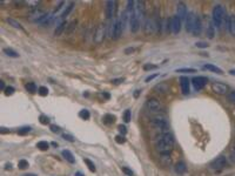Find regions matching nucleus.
Wrapping results in <instances>:
<instances>
[{
    "instance_id": "obj_1",
    "label": "nucleus",
    "mask_w": 235,
    "mask_h": 176,
    "mask_svg": "<svg viewBox=\"0 0 235 176\" xmlns=\"http://www.w3.org/2000/svg\"><path fill=\"white\" fill-rule=\"evenodd\" d=\"M174 143H175L174 136L169 132H166V133H161L158 136L155 147H156V150L161 155H168L173 150Z\"/></svg>"
},
{
    "instance_id": "obj_2",
    "label": "nucleus",
    "mask_w": 235,
    "mask_h": 176,
    "mask_svg": "<svg viewBox=\"0 0 235 176\" xmlns=\"http://www.w3.org/2000/svg\"><path fill=\"white\" fill-rule=\"evenodd\" d=\"M225 15H226L225 8L221 5H216L213 9V22L216 26V28H221L222 22L225 20Z\"/></svg>"
},
{
    "instance_id": "obj_3",
    "label": "nucleus",
    "mask_w": 235,
    "mask_h": 176,
    "mask_svg": "<svg viewBox=\"0 0 235 176\" xmlns=\"http://www.w3.org/2000/svg\"><path fill=\"white\" fill-rule=\"evenodd\" d=\"M150 124H152L154 128L162 130L163 133H166L167 129H168V121H167V119H166L165 116H161V115H160V116L153 117L152 121H150Z\"/></svg>"
},
{
    "instance_id": "obj_4",
    "label": "nucleus",
    "mask_w": 235,
    "mask_h": 176,
    "mask_svg": "<svg viewBox=\"0 0 235 176\" xmlns=\"http://www.w3.org/2000/svg\"><path fill=\"white\" fill-rule=\"evenodd\" d=\"M228 167V160L225 156H219L211 162V168L214 170H222Z\"/></svg>"
},
{
    "instance_id": "obj_5",
    "label": "nucleus",
    "mask_w": 235,
    "mask_h": 176,
    "mask_svg": "<svg viewBox=\"0 0 235 176\" xmlns=\"http://www.w3.org/2000/svg\"><path fill=\"white\" fill-rule=\"evenodd\" d=\"M105 35H106V26L100 24L97 26L95 28V32H94V36H93V40L95 44H101L105 39Z\"/></svg>"
},
{
    "instance_id": "obj_6",
    "label": "nucleus",
    "mask_w": 235,
    "mask_h": 176,
    "mask_svg": "<svg viewBox=\"0 0 235 176\" xmlns=\"http://www.w3.org/2000/svg\"><path fill=\"white\" fill-rule=\"evenodd\" d=\"M212 89H213L214 93H216L219 95H226L229 92V87L227 85L222 84V82H214L212 85Z\"/></svg>"
},
{
    "instance_id": "obj_7",
    "label": "nucleus",
    "mask_w": 235,
    "mask_h": 176,
    "mask_svg": "<svg viewBox=\"0 0 235 176\" xmlns=\"http://www.w3.org/2000/svg\"><path fill=\"white\" fill-rule=\"evenodd\" d=\"M196 19H198V16H196L193 12H191V13L187 14V18H186V29H187V32L193 33V29H194Z\"/></svg>"
},
{
    "instance_id": "obj_8",
    "label": "nucleus",
    "mask_w": 235,
    "mask_h": 176,
    "mask_svg": "<svg viewBox=\"0 0 235 176\" xmlns=\"http://www.w3.org/2000/svg\"><path fill=\"white\" fill-rule=\"evenodd\" d=\"M207 82H208V79L205 78V77H195L192 80V84H193L195 90H201L202 88L207 85Z\"/></svg>"
},
{
    "instance_id": "obj_9",
    "label": "nucleus",
    "mask_w": 235,
    "mask_h": 176,
    "mask_svg": "<svg viewBox=\"0 0 235 176\" xmlns=\"http://www.w3.org/2000/svg\"><path fill=\"white\" fill-rule=\"evenodd\" d=\"M181 26H182L181 19L178 15H175L171 19V29H172L173 34H179L181 31Z\"/></svg>"
},
{
    "instance_id": "obj_10",
    "label": "nucleus",
    "mask_w": 235,
    "mask_h": 176,
    "mask_svg": "<svg viewBox=\"0 0 235 176\" xmlns=\"http://www.w3.org/2000/svg\"><path fill=\"white\" fill-rule=\"evenodd\" d=\"M117 12V1H107L106 2V18L112 19L114 18Z\"/></svg>"
},
{
    "instance_id": "obj_11",
    "label": "nucleus",
    "mask_w": 235,
    "mask_h": 176,
    "mask_svg": "<svg viewBox=\"0 0 235 176\" xmlns=\"http://www.w3.org/2000/svg\"><path fill=\"white\" fill-rule=\"evenodd\" d=\"M129 28H130L132 33H136V32L140 29V19L134 14V11H133V14L130 15V20H129Z\"/></svg>"
},
{
    "instance_id": "obj_12",
    "label": "nucleus",
    "mask_w": 235,
    "mask_h": 176,
    "mask_svg": "<svg viewBox=\"0 0 235 176\" xmlns=\"http://www.w3.org/2000/svg\"><path fill=\"white\" fill-rule=\"evenodd\" d=\"M180 86H181V92L183 95H188L191 93V82L187 77L180 78Z\"/></svg>"
},
{
    "instance_id": "obj_13",
    "label": "nucleus",
    "mask_w": 235,
    "mask_h": 176,
    "mask_svg": "<svg viewBox=\"0 0 235 176\" xmlns=\"http://www.w3.org/2000/svg\"><path fill=\"white\" fill-rule=\"evenodd\" d=\"M146 106H147V108H148L149 110H152V112H158V110L161 109V103H160V101L156 100V99H148V100L146 101Z\"/></svg>"
},
{
    "instance_id": "obj_14",
    "label": "nucleus",
    "mask_w": 235,
    "mask_h": 176,
    "mask_svg": "<svg viewBox=\"0 0 235 176\" xmlns=\"http://www.w3.org/2000/svg\"><path fill=\"white\" fill-rule=\"evenodd\" d=\"M176 15L181 19V21L183 19L187 18V7L183 2H179L178 6H176Z\"/></svg>"
},
{
    "instance_id": "obj_15",
    "label": "nucleus",
    "mask_w": 235,
    "mask_h": 176,
    "mask_svg": "<svg viewBox=\"0 0 235 176\" xmlns=\"http://www.w3.org/2000/svg\"><path fill=\"white\" fill-rule=\"evenodd\" d=\"M123 32V28H122V24H121V20L120 18H117L115 19V24H114V33H113V39H119L121 36Z\"/></svg>"
},
{
    "instance_id": "obj_16",
    "label": "nucleus",
    "mask_w": 235,
    "mask_h": 176,
    "mask_svg": "<svg viewBox=\"0 0 235 176\" xmlns=\"http://www.w3.org/2000/svg\"><path fill=\"white\" fill-rule=\"evenodd\" d=\"M227 28H228V32L234 35L235 36V15L234 14H231L228 18H227Z\"/></svg>"
},
{
    "instance_id": "obj_17",
    "label": "nucleus",
    "mask_w": 235,
    "mask_h": 176,
    "mask_svg": "<svg viewBox=\"0 0 235 176\" xmlns=\"http://www.w3.org/2000/svg\"><path fill=\"white\" fill-rule=\"evenodd\" d=\"M67 26H68V22H67V21H62L61 24H59V25L57 26L55 31H54V35H55V36H59V35H61L64 32H66V29H67Z\"/></svg>"
},
{
    "instance_id": "obj_18",
    "label": "nucleus",
    "mask_w": 235,
    "mask_h": 176,
    "mask_svg": "<svg viewBox=\"0 0 235 176\" xmlns=\"http://www.w3.org/2000/svg\"><path fill=\"white\" fill-rule=\"evenodd\" d=\"M174 169H175V173L176 174H183L186 170H187V167H186V163L183 162V161H179V162H176L175 163V167H174Z\"/></svg>"
},
{
    "instance_id": "obj_19",
    "label": "nucleus",
    "mask_w": 235,
    "mask_h": 176,
    "mask_svg": "<svg viewBox=\"0 0 235 176\" xmlns=\"http://www.w3.org/2000/svg\"><path fill=\"white\" fill-rule=\"evenodd\" d=\"M203 69L214 72V73H216V74H224V71H222L221 68H219V67H216V66H214V65H212V64H206V65H203Z\"/></svg>"
},
{
    "instance_id": "obj_20",
    "label": "nucleus",
    "mask_w": 235,
    "mask_h": 176,
    "mask_svg": "<svg viewBox=\"0 0 235 176\" xmlns=\"http://www.w3.org/2000/svg\"><path fill=\"white\" fill-rule=\"evenodd\" d=\"M62 156H64V159L66 160V161H68L69 163H74L75 162V159H74V156H73V154L69 152V150H62Z\"/></svg>"
},
{
    "instance_id": "obj_21",
    "label": "nucleus",
    "mask_w": 235,
    "mask_h": 176,
    "mask_svg": "<svg viewBox=\"0 0 235 176\" xmlns=\"http://www.w3.org/2000/svg\"><path fill=\"white\" fill-rule=\"evenodd\" d=\"M73 6H74V2H69V4H68V6L65 8V11L62 12V14L60 15V19H61V20H64L65 18H67V16L69 15V13H71L72 9H73Z\"/></svg>"
},
{
    "instance_id": "obj_22",
    "label": "nucleus",
    "mask_w": 235,
    "mask_h": 176,
    "mask_svg": "<svg viewBox=\"0 0 235 176\" xmlns=\"http://www.w3.org/2000/svg\"><path fill=\"white\" fill-rule=\"evenodd\" d=\"M201 29H202V24H201V20L198 18L196 22H195V26H194V29H193V34L194 35H200Z\"/></svg>"
},
{
    "instance_id": "obj_23",
    "label": "nucleus",
    "mask_w": 235,
    "mask_h": 176,
    "mask_svg": "<svg viewBox=\"0 0 235 176\" xmlns=\"http://www.w3.org/2000/svg\"><path fill=\"white\" fill-rule=\"evenodd\" d=\"M77 25H78V21H77V20H73L72 22H69L68 26H67V29H66V34L68 35V34L73 33V32L75 31V28H77Z\"/></svg>"
},
{
    "instance_id": "obj_24",
    "label": "nucleus",
    "mask_w": 235,
    "mask_h": 176,
    "mask_svg": "<svg viewBox=\"0 0 235 176\" xmlns=\"http://www.w3.org/2000/svg\"><path fill=\"white\" fill-rule=\"evenodd\" d=\"M4 53L9 58H19V54L15 51H13L12 48H4Z\"/></svg>"
},
{
    "instance_id": "obj_25",
    "label": "nucleus",
    "mask_w": 235,
    "mask_h": 176,
    "mask_svg": "<svg viewBox=\"0 0 235 176\" xmlns=\"http://www.w3.org/2000/svg\"><path fill=\"white\" fill-rule=\"evenodd\" d=\"M114 121H115V116H114V115L106 114V115L104 116V122H105L106 124H112V123H114Z\"/></svg>"
},
{
    "instance_id": "obj_26",
    "label": "nucleus",
    "mask_w": 235,
    "mask_h": 176,
    "mask_svg": "<svg viewBox=\"0 0 235 176\" xmlns=\"http://www.w3.org/2000/svg\"><path fill=\"white\" fill-rule=\"evenodd\" d=\"M37 147H38V149H40L41 152H45V150H47V149L49 148V143L46 142V141H40V142H38Z\"/></svg>"
},
{
    "instance_id": "obj_27",
    "label": "nucleus",
    "mask_w": 235,
    "mask_h": 176,
    "mask_svg": "<svg viewBox=\"0 0 235 176\" xmlns=\"http://www.w3.org/2000/svg\"><path fill=\"white\" fill-rule=\"evenodd\" d=\"M7 22H8L11 26H13L14 28H18V29H24V28H22V26H21V25H20L18 21H15L14 19H12V18H8V19H7Z\"/></svg>"
},
{
    "instance_id": "obj_28",
    "label": "nucleus",
    "mask_w": 235,
    "mask_h": 176,
    "mask_svg": "<svg viewBox=\"0 0 235 176\" xmlns=\"http://www.w3.org/2000/svg\"><path fill=\"white\" fill-rule=\"evenodd\" d=\"M84 162L87 165V167H88V169L92 172V173H95V170H97V168H95V166H94V163L91 161V160H88V159H84Z\"/></svg>"
},
{
    "instance_id": "obj_29",
    "label": "nucleus",
    "mask_w": 235,
    "mask_h": 176,
    "mask_svg": "<svg viewBox=\"0 0 235 176\" xmlns=\"http://www.w3.org/2000/svg\"><path fill=\"white\" fill-rule=\"evenodd\" d=\"M25 88H26V90L29 92V93H35V92H37V86H35L34 82H28V84H26Z\"/></svg>"
},
{
    "instance_id": "obj_30",
    "label": "nucleus",
    "mask_w": 235,
    "mask_h": 176,
    "mask_svg": "<svg viewBox=\"0 0 235 176\" xmlns=\"http://www.w3.org/2000/svg\"><path fill=\"white\" fill-rule=\"evenodd\" d=\"M79 116H80L81 119H84V120H88L90 116H91V114H90V112H88L87 109H82V110H80Z\"/></svg>"
},
{
    "instance_id": "obj_31",
    "label": "nucleus",
    "mask_w": 235,
    "mask_h": 176,
    "mask_svg": "<svg viewBox=\"0 0 235 176\" xmlns=\"http://www.w3.org/2000/svg\"><path fill=\"white\" fill-rule=\"evenodd\" d=\"M155 90H159V93H165L168 90V86L166 84H160L155 87Z\"/></svg>"
},
{
    "instance_id": "obj_32",
    "label": "nucleus",
    "mask_w": 235,
    "mask_h": 176,
    "mask_svg": "<svg viewBox=\"0 0 235 176\" xmlns=\"http://www.w3.org/2000/svg\"><path fill=\"white\" fill-rule=\"evenodd\" d=\"M207 35H208V38L209 39H213L214 38V35H215V29H214V26H209L208 28H207Z\"/></svg>"
},
{
    "instance_id": "obj_33",
    "label": "nucleus",
    "mask_w": 235,
    "mask_h": 176,
    "mask_svg": "<svg viewBox=\"0 0 235 176\" xmlns=\"http://www.w3.org/2000/svg\"><path fill=\"white\" fill-rule=\"evenodd\" d=\"M31 130H32L31 127H22V128H20V129L18 130V134H19V135H26V134H28Z\"/></svg>"
},
{
    "instance_id": "obj_34",
    "label": "nucleus",
    "mask_w": 235,
    "mask_h": 176,
    "mask_svg": "<svg viewBox=\"0 0 235 176\" xmlns=\"http://www.w3.org/2000/svg\"><path fill=\"white\" fill-rule=\"evenodd\" d=\"M38 94L41 95V96H46V95L48 94V89H47V87H45V86L39 87L38 88Z\"/></svg>"
},
{
    "instance_id": "obj_35",
    "label": "nucleus",
    "mask_w": 235,
    "mask_h": 176,
    "mask_svg": "<svg viewBox=\"0 0 235 176\" xmlns=\"http://www.w3.org/2000/svg\"><path fill=\"white\" fill-rule=\"evenodd\" d=\"M178 73H195L196 69L195 68H180L176 71Z\"/></svg>"
},
{
    "instance_id": "obj_36",
    "label": "nucleus",
    "mask_w": 235,
    "mask_h": 176,
    "mask_svg": "<svg viewBox=\"0 0 235 176\" xmlns=\"http://www.w3.org/2000/svg\"><path fill=\"white\" fill-rule=\"evenodd\" d=\"M18 167H19V169H26L28 167V162L26 160H20L18 162Z\"/></svg>"
},
{
    "instance_id": "obj_37",
    "label": "nucleus",
    "mask_w": 235,
    "mask_h": 176,
    "mask_svg": "<svg viewBox=\"0 0 235 176\" xmlns=\"http://www.w3.org/2000/svg\"><path fill=\"white\" fill-rule=\"evenodd\" d=\"M4 92H5V95L9 96V95H13V94H14L15 89H14V87H12V86H8V87H6V89H5Z\"/></svg>"
},
{
    "instance_id": "obj_38",
    "label": "nucleus",
    "mask_w": 235,
    "mask_h": 176,
    "mask_svg": "<svg viewBox=\"0 0 235 176\" xmlns=\"http://www.w3.org/2000/svg\"><path fill=\"white\" fill-rule=\"evenodd\" d=\"M123 121H125L126 123H128V122L130 121V110H129V109H127V110L123 113Z\"/></svg>"
},
{
    "instance_id": "obj_39",
    "label": "nucleus",
    "mask_w": 235,
    "mask_h": 176,
    "mask_svg": "<svg viewBox=\"0 0 235 176\" xmlns=\"http://www.w3.org/2000/svg\"><path fill=\"white\" fill-rule=\"evenodd\" d=\"M115 142L119 143V145H122V143L126 142V139H125L123 135H117V136H115Z\"/></svg>"
},
{
    "instance_id": "obj_40",
    "label": "nucleus",
    "mask_w": 235,
    "mask_h": 176,
    "mask_svg": "<svg viewBox=\"0 0 235 176\" xmlns=\"http://www.w3.org/2000/svg\"><path fill=\"white\" fill-rule=\"evenodd\" d=\"M40 123L41 124H48L49 123V119L45 115H40Z\"/></svg>"
},
{
    "instance_id": "obj_41",
    "label": "nucleus",
    "mask_w": 235,
    "mask_h": 176,
    "mask_svg": "<svg viewBox=\"0 0 235 176\" xmlns=\"http://www.w3.org/2000/svg\"><path fill=\"white\" fill-rule=\"evenodd\" d=\"M118 129H119V132H120V134H121V135H123V136H125V135L127 134V128H126L125 126L120 124V126L118 127Z\"/></svg>"
},
{
    "instance_id": "obj_42",
    "label": "nucleus",
    "mask_w": 235,
    "mask_h": 176,
    "mask_svg": "<svg viewBox=\"0 0 235 176\" xmlns=\"http://www.w3.org/2000/svg\"><path fill=\"white\" fill-rule=\"evenodd\" d=\"M62 137H64V140H66L68 142H74V137L69 134H62Z\"/></svg>"
},
{
    "instance_id": "obj_43",
    "label": "nucleus",
    "mask_w": 235,
    "mask_h": 176,
    "mask_svg": "<svg viewBox=\"0 0 235 176\" xmlns=\"http://www.w3.org/2000/svg\"><path fill=\"white\" fill-rule=\"evenodd\" d=\"M228 100H229L231 102L235 103V90H232V92L228 93Z\"/></svg>"
},
{
    "instance_id": "obj_44",
    "label": "nucleus",
    "mask_w": 235,
    "mask_h": 176,
    "mask_svg": "<svg viewBox=\"0 0 235 176\" xmlns=\"http://www.w3.org/2000/svg\"><path fill=\"white\" fill-rule=\"evenodd\" d=\"M195 46L196 47H199V48H207L209 45L207 44V42H203V41H200V42H196L195 44Z\"/></svg>"
},
{
    "instance_id": "obj_45",
    "label": "nucleus",
    "mask_w": 235,
    "mask_h": 176,
    "mask_svg": "<svg viewBox=\"0 0 235 176\" xmlns=\"http://www.w3.org/2000/svg\"><path fill=\"white\" fill-rule=\"evenodd\" d=\"M158 68V66H155V65H149V64H146L145 66H143V69L145 71H150V69H156Z\"/></svg>"
},
{
    "instance_id": "obj_46",
    "label": "nucleus",
    "mask_w": 235,
    "mask_h": 176,
    "mask_svg": "<svg viewBox=\"0 0 235 176\" xmlns=\"http://www.w3.org/2000/svg\"><path fill=\"white\" fill-rule=\"evenodd\" d=\"M121 169H122V172H123V173H125V174H126L127 176H133V175H134V174H133V172H132L130 169H128L127 167H122Z\"/></svg>"
},
{
    "instance_id": "obj_47",
    "label": "nucleus",
    "mask_w": 235,
    "mask_h": 176,
    "mask_svg": "<svg viewBox=\"0 0 235 176\" xmlns=\"http://www.w3.org/2000/svg\"><path fill=\"white\" fill-rule=\"evenodd\" d=\"M51 130L53 132V133H60V127H58V126H55V124H51Z\"/></svg>"
},
{
    "instance_id": "obj_48",
    "label": "nucleus",
    "mask_w": 235,
    "mask_h": 176,
    "mask_svg": "<svg viewBox=\"0 0 235 176\" xmlns=\"http://www.w3.org/2000/svg\"><path fill=\"white\" fill-rule=\"evenodd\" d=\"M156 77H158V74H154V75H149V77H147V78H146V80H145V81H146V82H149L150 80L155 79Z\"/></svg>"
},
{
    "instance_id": "obj_49",
    "label": "nucleus",
    "mask_w": 235,
    "mask_h": 176,
    "mask_svg": "<svg viewBox=\"0 0 235 176\" xmlns=\"http://www.w3.org/2000/svg\"><path fill=\"white\" fill-rule=\"evenodd\" d=\"M125 79H122V78H120V79H114V80H112V84H114V85H119L120 82H122Z\"/></svg>"
},
{
    "instance_id": "obj_50",
    "label": "nucleus",
    "mask_w": 235,
    "mask_h": 176,
    "mask_svg": "<svg viewBox=\"0 0 235 176\" xmlns=\"http://www.w3.org/2000/svg\"><path fill=\"white\" fill-rule=\"evenodd\" d=\"M229 160H231L233 163H235V152H233V153L231 154V156H229Z\"/></svg>"
},
{
    "instance_id": "obj_51",
    "label": "nucleus",
    "mask_w": 235,
    "mask_h": 176,
    "mask_svg": "<svg viewBox=\"0 0 235 176\" xmlns=\"http://www.w3.org/2000/svg\"><path fill=\"white\" fill-rule=\"evenodd\" d=\"M62 5H64V1H60V2H59V4H58V6H57V7H55V11H54V13H55V12H57V11H59V9H60V7H61V6H62Z\"/></svg>"
},
{
    "instance_id": "obj_52",
    "label": "nucleus",
    "mask_w": 235,
    "mask_h": 176,
    "mask_svg": "<svg viewBox=\"0 0 235 176\" xmlns=\"http://www.w3.org/2000/svg\"><path fill=\"white\" fill-rule=\"evenodd\" d=\"M0 88H1V90H5L6 87H5V82L4 81H0Z\"/></svg>"
},
{
    "instance_id": "obj_53",
    "label": "nucleus",
    "mask_w": 235,
    "mask_h": 176,
    "mask_svg": "<svg viewBox=\"0 0 235 176\" xmlns=\"http://www.w3.org/2000/svg\"><path fill=\"white\" fill-rule=\"evenodd\" d=\"M130 52L133 53V52H134V48H127V49L125 51V53H126V54H128V53H130Z\"/></svg>"
},
{
    "instance_id": "obj_54",
    "label": "nucleus",
    "mask_w": 235,
    "mask_h": 176,
    "mask_svg": "<svg viewBox=\"0 0 235 176\" xmlns=\"http://www.w3.org/2000/svg\"><path fill=\"white\" fill-rule=\"evenodd\" d=\"M6 169H7V170H8V169H12V165H11V163H7V165H6Z\"/></svg>"
},
{
    "instance_id": "obj_55",
    "label": "nucleus",
    "mask_w": 235,
    "mask_h": 176,
    "mask_svg": "<svg viewBox=\"0 0 235 176\" xmlns=\"http://www.w3.org/2000/svg\"><path fill=\"white\" fill-rule=\"evenodd\" d=\"M74 176H85V175H84V174H81L80 172H77V173L74 174Z\"/></svg>"
},
{
    "instance_id": "obj_56",
    "label": "nucleus",
    "mask_w": 235,
    "mask_h": 176,
    "mask_svg": "<svg viewBox=\"0 0 235 176\" xmlns=\"http://www.w3.org/2000/svg\"><path fill=\"white\" fill-rule=\"evenodd\" d=\"M21 176H38V175H35V174H24V175Z\"/></svg>"
},
{
    "instance_id": "obj_57",
    "label": "nucleus",
    "mask_w": 235,
    "mask_h": 176,
    "mask_svg": "<svg viewBox=\"0 0 235 176\" xmlns=\"http://www.w3.org/2000/svg\"><path fill=\"white\" fill-rule=\"evenodd\" d=\"M52 146H54V147H58V143H55V142H52Z\"/></svg>"
},
{
    "instance_id": "obj_58",
    "label": "nucleus",
    "mask_w": 235,
    "mask_h": 176,
    "mask_svg": "<svg viewBox=\"0 0 235 176\" xmlns=\"http://www.w3.org/2000/svg\"><path fill=\"white\" fill-rule=\"evenodd\" d=\"M229 73H231V74H232V75H235V71H233V69H232V71H231V72H229Z\"/></svg>"
},
{
    "instance_id": "obj_59",
    "label": "nucleus",
    "mask_w": 235,
    "mask_h": 176,
    "mask_svg": "<svg viewBox=\"0 0 235 176\" xmlns=\"http://www.w3.org/2000/svg\"><path fill=\"white\" fill-rule=\"evenodd\" d=\"M233 152H235V142H234V145H233Z\"/></svg>"
}]
</instances>
